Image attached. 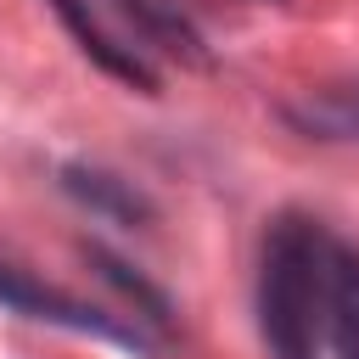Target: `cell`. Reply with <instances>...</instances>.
Segmentation results:
<instances>
[{"instance_id": "1", "label": "cell", "mask_w": 359, "mask_h": 359, "mask_svg": "<svg viewBox=\"0 0 359 359\" xmlns=\"http://www.w3.org/2000/svg\"><path fill=\"white\" fill-rule=\"evenodd\" d=\"M331 236L309 213H275L258 247V337L269 359H314L325 331Z\"/></svg>"}, {"instance_id": "2", "label": "cell", "mask_w": 359, "mask_h": 359, "mask_svg": "<svg viewBox=\"0 0 359 359\" xmlns=\"http://www.w3.org/2000/svg\"><path fill=\"white\" fill-rule=\"evenodd\" d=\"M0 309H11V314H22V320H39V325L84 331V337H101V342H118V348H135V353H157V342H151L140 325H129V320L84 303V297L56 292V286L34 280L28 269H17V264H6V258H0Z\"/></svg>"}, {"instance_id": "3", "label": "cell", "mask_w": 359, "mask_h": 359, "mask_svg": "<svg viewBox=\"0 0 359 359\" xmlns=\"http://www.w3.org/2000/svg\"><path fill=\"white\" fill-rule=\"evenodd\" d=\"M45 6L62 17V28L79 39V50H84L107 79H118V84H129V90H140V95H157V67H151V56H146L140 45L118 39V34L90 11V0H45Z\"/></svg>"}, {"instance_id": "4", "label": "cell", "mask_w": 359, "mask_h": 359, "mask_svg": "<svg viewBox=\"0 0 359 359\" xmlns=\"http://www.w3.org/2000/svg\"><path fill=\"white\" fill-rule=\"evenodd\" d=\"M56 185H62V196H73L79 208H90L95 219H112V224H123V230H140V224L157 219V202H151L135 180H123V174H112V168H101V163H62V168H56Z\"/></svg>"}, {"instance_id": "5", "label": "cell", "mask_w": 359, "mask_h": 359, "mask_svg": "<svg viewBox=\"0 0 359 359\" xmlns=\"http://www.w3.org/2000/svg\"><path fill=\"white\" fill-rule=\"evenodd\" d=\"M118 17L135 28V45L185 67H208V39L196 34V22L180 11V0H118Z\"/></svg>"}, {"instance_id": "6", "label": "cell", "mask_w": 359, "mask_h": 359, "mask_svg": "<svg viewBox=\"0 0 359 359\" xmlns=\"http://www.w3.org/2000/svg\"><path fill=\"white\" fill-rule=\"evenodd\" d=\"M325 337L337 359H359V252L342 241L325 258Z\"/></svg>"}, {"instance_id": "7", "label": "cell", "mask_w": 359, "mask_h": 359, "mask_svg": "<svg viewBox=\"0 0 359 359\" xmlns=\"http://www.w3.org/2000/svg\"><path fill=\"white\" fill-rule=\"evenodd\" d=\"M79 252H84V264H90L107 286H118V297H123L146 325H157V331H168V325H174V303H168V292H163V286H151L135 264H123V258H118L112 247H101V241H84Z\"/></svg>"}, {"instance_id": "8", "label": "cell", "mask_w": 359, "mask_h": 359, "mask_svg": "<svg viewBox=\"0 0 359 359\" xmlns=\"http://www.w3.org/2000/svg\"><path fill=\"white\" fill-rule=\"evenodd\" d=\"M280 118H286L297 135H309V140H359V84L286 101Z\"/></svg>"}]
</instances>
